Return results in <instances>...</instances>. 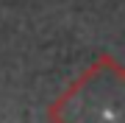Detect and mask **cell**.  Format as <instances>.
<instances>
[{"label":"cell","mask_w":125,"mask_h":123,"mask_svg":"<svg viewBox=\"0 0 125 123\" xmlns=\"http://www.w3.org/2000/svg\"><path fill=\"white\" fill-rule=\"evenodd\" d=\"M125 73L114 56H100L47 109L50 123H125Z\"/></svg>","instance_id":"cell-1"}]
</instances>
